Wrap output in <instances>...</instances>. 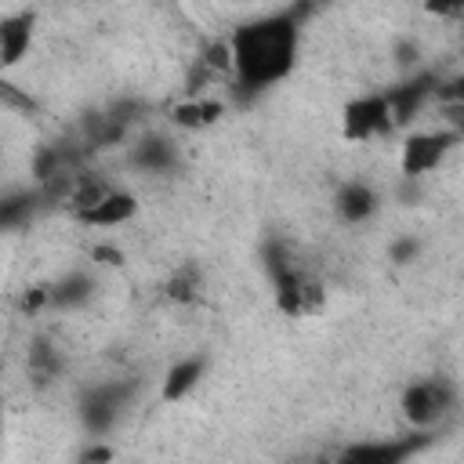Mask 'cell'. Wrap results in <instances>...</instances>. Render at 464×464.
Returning <instances> with one entry per match:
<instances>
[{"instance_id":"ba28073f","label":"cell","mask_w":464,"mask_h":464,"mask_svg":"<svg viewBox=\"0 0 464 464\" xmlns=\"http://www.w3.org/2000/svg\"><path fill=\"white\" fill-rule=\"evenodd\" d=\"M377 210H381V196H377V188L370 181L348 178V181L337 185V192H334V218L341 225H348V228L366 225V221L377 218Z\"/></svg>"},{"instance_id":"52a82bcc","label":"cell","mask_w":464,"mask_h":464,"mask_svg":"<svg viewBox=\"0 0 464 464\" xmlns=\"http://www.w3.org/2000/svg\"><path fill=\"white\" fill-rule=\"evenodd\" d=\"M428 442H431V435L420 431V428H413V435H399V439L352 442V446H344L341 460H359V464H402V460L417 457Z\"/></svg>"},{"instance_id":"ffe728a7","label":"cell","mask_w":464,"mask_h":464,"mask_svg":"<svg viewBox=\"0 0 464 464\" xmlns=\"http://www.w3.org/2000/svg\"><path fill=\"white\" fill-rule=\"evenodd\" d=\"M18 308L25 315H36V312H51V286L40 283V286H29L22 297H18Z\"/></svg>"},{"instance_id":"2e32d148","label":"cell","mask_w":464,"mask_h":464,"mask_svg":"<svg viewBox=\"0 0 464 464\" xmlns=\"http://www.w3.org/2000/svg\"><path fill=\"white\" fill-rule=\"evenodd\" d=\"M221 116H225V102H218V98H192V102L174 105V112H170L174 127H181V130H203V127H214Z\"/></svg>"},{"instance_id":"5bb4252c","label":"cell","mask_w":464,"mask_h":464,"mask_svg":"<svg viewBox=\"0 0 464 464\" xmlns=\"http://www.w3.org/2000/svg\"><path fill=\"white\" fill-rule=\"evenodd\" d=\"M47 286H51V312H80L94 301L98 279L91 272H65Z\"/></svg>"},{"instance_id":"e0dca14e","label":"cell","mask_w":464,"mask_h":464,"mask_svg":"<svg viewBox=\"0 0 464 464\" xmlns=\"http://www.w3.org/2000/svg\"><path fill=\"white\" fill-rule=\"evenodd\" d=\"M47 196H44V188H22V192H7L4 196V203H0V225L4 228H18L22 221H29L33 214H36V207L44 203Z\"/></svg>"},{"instance_id":"603a6c76","label":"cell","mask_w":464,"mask_h":464,"mask_svg":"<svg viewBox=\"0 0 464 464\" xmlns=\"http://www.w3.org/2000/svg\"><path fill=\"white\" fill-rule=\"evenodd\" d=\"M112 457H116L112 446H87V450H80V460H87V464H94V460H112Z\"/></svg>"},{"instance_id":"7a4b0ae2","label":"cell","mask_w":464,"mask_h":464,"mask_svg":"<svg viewBox=\"0 0 464 464\" xmlns=\"http://www.w3.org/2000/svg\"><path fill=\"white\" fill-rule=\"evenodd\" d=\"M261 261H265V272H268V283H272L276 308L286 319H308V315L323 312L326 286H323V279H315L308 268L297 265L286 239L268 236L265 246H261Z\"/></svg>"},{"instance_id":"30bf717a","label":"cell","mask_w":464,"mask_h":464,"mask_svg":"<svg viewBox=\"0 0 464 464\" xmlns=\"http://www.w3.org/2000/svg\"><path fill=\"white\" fill-rule=\"evenodd\" d=\"M127 160H130V167L141 170V174H174L178 163H181V152H178V141H174V138H167V134H160V130H149V134H141V138L130 145Z\"/></svg>"},{"instance_id":"cb8c5ba5","label":"cell","mask_w":464,"mask_h":464,"mask_svg":"<svg viewBox=\"0 0 464 464\" xmlns=\"http://www.w3.org/2000/svg\"><path fill=\"white\" fill-rule=\"evenodd\" d=\"M94 257H98L102 265H123V254H120L116 246H94Z\"/></svg>"},{"instance_id":"ac0fdd59","label":"cell","mask_w":464,"mask_h":464,"mask_svg":"<svg viewBox=\"0 0 464 464\" xmlns=\"http://www.w3.org/2000/svg\"><path fill=\"white\" fill-rule=\"evenodd\" d=\"M29 373H33L36 384H47V381H54L62 373V355H58V348L51 341L40 337V341L29 344Z\"/></svg>"},{"instance_id":"6da1fadb","label":"cell","mask_w":464,"mask_h":464,"mask_svg":"<svg viewBox=\"0 0 464 464\" xmlns=\"http://www.w3.org/2000/svg\"><path fill=\"white\" fill-rule=\"evenodd\" d=\"M315 7L319 0H294L286 7L246 18L228 33V72L243 102L261 98L294 72L301 58L304 22L315 14Z\"/></svg>"},{"instance_id":"7c38bea8","label":"cell","mask_w":464,"mask_h":464,"mask_svg":"<svg viewBox=\"0 0 464 464\" xmlns=\"http://www.w3.org/2000/svg\"><path fill=\"white\" fill-rule=\"evenodd\" d=\"M134 214H138V196H134L130 188L112 185L94 207L80 210L76 221L87 225V228H120V225H127Z\"/></svg>"},{"instance_id":"8992f818","label":"cell","mask_w":464,"mask_h":464,"mask_svg":"<svg viewBox=\"0 0 464 464\" xmlns=\"http://www.w3.org/2000/svg\"><path fill=\"white\" fill-rule=\"evenodd\" d=\"M395 130V116H392V102L388 91H366L344 102L341 109V138L344 141H373Z\"/></svg>"},{"instance_id":"9c48e42d","label":"cell","mask_w":464,"mask_h":464,"mask_svg":"<svg viewBox=\"0 0 464 464\" xmlns=\"http://www.w3.org/2000/svg\"><path fill=\"white\" fill-rule=\"evenodd\" d=\"M435 87H439V76L435 72H417V76H406L402 83L388 87V102H392V116H395V127H406L420 116V109L428 102H435Z\"/></svg>"},{"instance_id":"8fae6325","label":"cell","mask_w":464,"mask_h":464,"mask_svg":"<svg viewBox=\"0 0 464 464\" xmlns=\"http://www.w3.org/2000/svg\"><path fill=\"white\" fill-rule=\"evenodd\" d=\"M33 33H36V11L22 7V11H7L0 18V65L14 69L29 47H33Z\"/></svg>"},{"instance_id":"9a60e30c","label":"cell","mask_w":464,"mask_h":464,"mask_svg":"<svg viewBox=\"0 0 464 464\" xmlns=\"http://www.w3.org/2000/svg\"><path fill=\"white\" fill-rule=\"evenodd\" d=\"M203 268L196 265V261H181L170 276H167V283H163V294H167V301H174V304H199L203 301Z\"/></svg>"},{"instance_id":"4fadbf2b","label":"cell","mask_w":464,"mask_h":464,"mask_svg":"<svg viewBox=\"0 0 464 464\" xmlns=\"http://www.w3.org/2000/svg\"><path fill=\"white\" fill-rule=\"evenodd\" d=\"M207 355H185L174 366H167L163 384H160V402H181L185 395L196 392V384L207 377Z\"/></svg>"},{"instance_id":"7402d4cb","label":"cell","mask_w":464,"mask_h":464,"mask_svg":"<svg viewBox=\"0 0 464 464\" xmlns=\"http://www.w3.org/2000/svg\"><path fill=\"white\" fill-rule=\"evenodd\" d=\"M424 4V11H431V14H439V18H457V14H464V0H420Z\"/></svg>"},{"instance_id":"44dd1931","label":"cell","mask_w":464,"mask_h":464,"mask_svg":"<svg viewBox=\"0 0 464 464\" xmlns=\"http://www.w3.org/2000/svg\"><path fill=\"white\" fill-rule=\"evenodd\" d=\"M435 102H439V105H457V109H464V72H457V76H450V80H439Z\"/></svg>"},{"instance_id":"5b68a950","label":"cell","mask_w":464,"mask_h":464,"mask_svg":"<svg viewBox=\"0 0 464 464\" xmlns=\"http://www.w3.org/2000/svg\"><path fill=\"white\" fill-rule=\"evenodd\" d=\"M457 145H460V130H453V127L410 130L406 141H402V149H399V170H402V178L417 181V178L435 174L450 160V152Z\"/></svg>"},{"instance_id":"d6986e66","label":"cell","mask_w":464,"mask_h":464,"mask_svg":"<svg viewBox=\"0 0 464 464\" xmlns=\"http://www.w3.org/2000/svg\"><path fill=\"white\" fill-rule=\"evenodd\" d=\"M420 250H424V239L413 236V232H406V236H395V239L388 243V261L402 268V265H413V261L420 257Z\"/></svg>"},{"instance_id":"277c9868","label":"cell","mask_w":464,"mask_h":464,"mask_svg":"<svg viewBox=\"0 0 464 464\" xmlns=\"http://www.w3.org/2000/svg\"><path fill=\"white\" fill-rule=\"evenodd\" d=\"M399 410H402V417H406L410 428L431 431V428H439L457 410V384L450 377H442V373L417 377V381H410L402 388Z\"/></svg>"},{"instance_id":"3957f363","label":"cell","mask_w":464,"mask_h":464,"mask_svg":"<svg viewBox=\"0 0 464 464\" xmlns=\"http://www.w3.org/2000/svg\"><path fill=\"white\" fill-rule=\"evenodd\" d=\"M138 392H141V381H134V377H109V381L87 384L76 399V417H80L83 431L94 439H105L127 417Z\"/></svg>"}]
</instances>
